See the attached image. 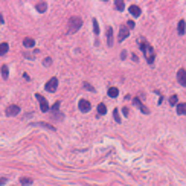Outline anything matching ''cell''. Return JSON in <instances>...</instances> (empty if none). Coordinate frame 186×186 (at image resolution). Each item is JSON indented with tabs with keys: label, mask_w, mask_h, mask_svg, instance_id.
<instances>
[{
	"label": "cell",
	"mask_w": 186,
	"mask_h": 186,
	"mask_svg": "<svg viewBox=\"0 0 186 186\" xmlns=\"http://www.w3.org/2000/svg\"><path fill=\"white\" fill-rule=\"evenodd\" d=\"M128 28H127V26H122V28L119 29V37H118V40L119 41H124V40H125L127 37H128Z\"/></svg>",
	"instance_id": "9"
},
{
	"label": "cell",
	"mask_w": 186,
	"mask_h": 186,
	"mask_svg": "<svg viewBox=\"0 0 186 186\" xmlns=\"http://www.w3.org/2000/svg\"><path fill=\"white\" fill-rule=\"evenodd\" d=\"M8 47H9V46H8V43H2V44H0V57L6 54V52H8Z\"/></svg>",
	"instance_id": "21"
},
{
	"label": "cell",
	"mask_w": 186,
	"mask_h": 186,
	"mask_svg": "<svg viewBox=\"0 0 186 186\" xmlns=\"http://www.w3.org/2000/svg\"><path fill=\"white\" fill-rule=\"evenodd\" d=\"M125 57H127V52H125V50H122V54H121V58H122V60H125Z\"/></svg>",
	"instance_id": "32"
},
{
	"label": "cell",
	"mask_w": 186,
	"mask_h": 186,
	"mask_svg": "<svg viewBox=\"0 0 186 186\" xmlns=\"http://www.w3.org/2000/svg\"><path fill=\"white\" fill-rule=\"evenodd\" d=\"M107 44L108 46H113V29L110 28H107Z\"/></svg>",
	"instance_id": "13"
},
{
	"label": "cell",
	"mask_w": 186,
	"mask_h": 186,
	"mask_svg": "<svg viewBox=\"0 0 186 186\" xmlns=\"http://www.w3.org/2000/svg\"><path fill=\"white\" fill-rule=\"evenodd\" d=\"M127 28H128V31H130V29H133V28H134V22H131V20H130V22H127Z\"/></svg>",
	"instance_id": "28"
},
{
	"label": "cell",
	"mask_w": 186,
	"mask_h": 186,
	"mask_svg": "<svg viewBox=\"0 0 186 186\" xmlns=\"http://www.w3.org/2000/svg\"><path fill=\"white\" fill-rule=\"evenodd\" d=\"M32 125H40V127H44V128H47V130L55 131V127L50 125V124H46V122H32Z\"/></svg>",
	"instance_id": "14"
},
{
	"label": "cell",
	"mask_w": 186,
	"mask_h": 186,
	"mask_svg": "<svg viewBox=\"0 0 186 186\" xmlns=\"http://www.w3.org/2000/svg\"><path fill=\"white\" fill-rule=\"evenodd\" d=\"M113 118H114V121H116V122H121V116H119V110L118 108L113 111Z\"/></svg>",
	"instance_id": "25"
},
{
	"label": "cell",
	"mask_w": 186,
	"mask_h": 186,
	"mask_svg": "<svg viewBox=\"0 0 186 186\" xmlns=\"http://www.w3.org/2000/svg\"><path fill=\"white\" fill-rule=\"evenodd\" d=\"M35 98H37V101L40 102V110H41L43 113H47V111H49V104H47L46 98H43L41 95H35Z\"/></svg>",
	"instance_id": "5"
},
{
	"label": "cell",
	"mask_w": 186,
	"mask_h": 186,
	"mask_svg": "<svg viewBox=\"0 0 186 186\" xmlns=\"http://www.w3.org/2000/svg\"><path fill=\"white\" fill-rule=\"evenodd\" d=\"M133 102H134L136 107H139V108H140V111H142V113H145V114H148V113H149V110L145 107V105H144L142 102H140V99H139V98H134V99H133Z\"/></svg>",
	"instance_id": "10"
},
{
	"label": "cell",
	"mask_w": 186,
	"mask_h": 186,
	"mask_svg": "<svg viewBox=\"0 0 186 186\" xmlns=\"http://www.w3.org/2000/svg\"><path fill=\"white\" fill-rule=\"evenodd\" d=\"M139 43H140V49H142L144 55H145V58L148 61V64H153L154 63V50H153V47L149 46L147 41H139Z\"/></svg>",
	"instance_id": "1"
},
{
	"label": "cell",
	"mask_w": 186,
	"mask_h": 186,
	"mask_svg": "<svg viewBox=\"0 0 186 186\" xmlns=\"http://www.w3.org/2000/svg\"><path fill=\"white\" fill-rule=\"evenodd\" d=\"M131 60H133V61H137V55L133 54V55H131Z\"/></svg>",
	"instance_id": "33"
},
{
	"label": "cell",
	"mask_w": 186,
	"mask_h": 186,
	"mask_svg": "<svg viewBox=\"0 0 186 186\" xmlns=\"http://www.w3.org/2000/svg\"><path fill=\"white\" fill-rule=\"evenodd\" d=\"M20 183H22L23 186H29V185L34 183V180L31 179V177H22V179H20Z\"/></svg>",
	"instance_id": "19"
},
{
	"label": "cell",
	"mask_w": 186,
	"mask_h": 186,
	"mask_svg": "<svg viewBox=\"0 0 186 186\" xmlns=\"http://www.w3.org/2000/svg\"><path fill=\"white\" fill-rule=\"evenodd\" d=\"M8 76H9V73H8V66L3 64L2 66V78L3 79H8Z\"/></svg>",
	"instance_id": "22"
},
{
	"label": "cell",
	"mask_w": 186,
	"mask_h": 186,
	"mask_svg": "<svg viewBox=\"0 0 186 186\" xmlns=\"http://www.w3.org/2000/svg\"><path fill=\"white\" fill-rule=\"evenodd\" d=\"M19 113H20V107H19V105H9V107L6 108V114H8V116H17Z\"/></svg>",
	"instance_id": "8"
},
{
	"label": "cell",
	"mask_w": 186,
	"mask_h": 186,
	"mask_svg": "<svg viewBox=\"0 0 186 186\" xmlns=\"http://www.w3.org/2000/svg\"><path fill=\"white\" fill-rule=\"evenodd\" d=\"M128 11H130L131 15H134V17H139L140 12H142V11H140V8H139L137 5H131V6L128 8Z\"/></svg>",
	"instance_id": "11"
},
{
	"label": "cell",
	"mask_w": 186,
	"mask_h": 186,
	"mask_svg": "<svg viewBox=\"0 0 186 186\" xmlns=\"http://www.w3.org/2000/svg\"><path fill=\"white\" fill-rule=\"evenodd\" d=\"M177 99H179V98H177V95H172L171 98H169V104L171 105H177Z\"/></svg>",
	"instance_id": "26"
},
{
	"label": "cell",
	"mask_w": 186,
	"mask_h": 186,
	"mask_svg": "<svg viewBox=\"0 0 186 186\" xmlns=\"http://www.w3.org/2000/svg\"><path fill=\"white\" fill-rule=\"evenodd\" d=\"M81 26H83V20L79 19V17H70L67 32H69V34H75L79 28H81Z\"/></svg>",
	"instance_id": "2"
},
{
	"label": "cell",
	"mask_w": 186,
	"mask_h": 186,
	"mask_svg": "<svg viewBox=\"0 0 186 186\" xmlns=\"http://www.w3.org/2000/svg\"><path fill=\"white\" fill-rule=\"evenodd\" d=\"M58 108H60V101H57V102H55V104L49 108V111L52 113V116H50V118L54 119V121H61V119L64 118V116H63V113H61Z\"/></svg>",
	"instance_id": "3"
},
{
	"label": "cell",
	"mask_w": 186,
	"mask_h": 186,
	"mask_svg": "<svg viewBox=\"0 0 186 186\" xmlns=\"http://www.w3.org/2000/svg\"><path fill=\"white\" fill-rule=\"evenodd\" d=\"M122 113L125 114V116H128V108H127V107H124V108H122Z\"/></svg>",
	"instance_id": "31"
},
{
	"label": "cell",
	"mask_w": 186,
	"mask_h": 186,
	"mask_svg": "<svg viewBox=\"0 0 186 186\" xmlns=\"http://www.w3.org/2000/svg\"><path fill=\"white\" fill-rule=\"evenodd\" d=\"M37 11L38 12H46V9H47V3L46 2H40V3H37Z\"/></svg>",
	"instance_id": "16"
},
{
	"label": "cell",
	"mask_w": 186,
	"mask_h": 186,
	"mask_svg": "<svg viewBox=\"0 0 186 186\" xmlns=\"http://www.w3.org/2000/svg\"><path fill=\"white\" fill-rule=\"evenodd\" d=\"M43 64L46 66V67L50 66V64H52V60H50V58H44V60H43Z\"/></svg>",
	"instance_id": "27"
},
{
	"label": "cell",
	"mask_w": 186,
	"mask_h": 186,
	"mask_svg": "<svg viewBox=\"0 0 186 186\" xmlns=\"http://www.w3.org/2000/svg\"><path fill=\"white\" fill-rule=\"evenodd\" d=\"M177 81H179L180 85L186 87V70L185 69H180L179 72H177Z\"/></svg>",
	"instance_id": "6"
},
{
	"label": "cell",
	"mask_w": 186,
	"mask_h": 186,
	"mask_svg": "<svg viewBox=\"0 0 186 186\" xmlns=\"http://www.w3.org/2000/svg\"><path fill=\"white\" fill-rule=\"evenodd\" d=\"M3 22H5V20H3V15L0 14V24H3Z\"/></svg>",
	"instance_id": "34"
},
{
	"label": "cell",
	"mask_w": 186,
	"mask_h": 186,
	"mask_svg": "<svg viewBox=\"0 0 186 186\" xmlns=\"http://www.w3.org/2000/svg\"><path fill=\"white\" fill-rule=\"evenodd\" d=\"M84 87L87 88V90H90V92H95V88H93L90 84H88V83H84Z\"/></svg>",
	"instance_id": "29"
},
{
	"label": "cell",
	"mask_w": 186,
	"mask_h": 186,
	"mask_svg": "<svg viewBox=\"0 0 186 186\" xmlns=\"http://www.w3.org/2000/svg\"><path fill=\"white\" fill-rule=\"evenodd\" d=\"M78 107H79V110H81V111H88V110H90L92 108V105H90V102H88L87 99H81V101H79L78 102Z\"/></svg>",
	"instance_id": "7"
},
{
	"label": "cell",
	"mask_w": 186,
	"mask_h": 186,
	"mask_svg": "<svg viewBox=\"0 0 186 186\" xmlns=\"http://www.w3.org/2000/svg\"><path fill=\"white\" fill-rule=\"evenodd\" d=\"M93 32L96 35L99 34V24H98V20H96V19H93Z\"/></svg>",
	"instance_id": "24"
},
{
	"label": "cell",
	"mask_w": 186,
	"mask_h": 186,
	"mask_svg": "<svg viewBox=\"0 0 186 186\" xmlns=\"http://www.w3.org/2000/svg\"><path fill=\"white\" fill-rule=\"evenodd\" d=\"M57 87H58V79L54 76V78H50L49 81L46 83V87H44V88H46L47 92L54 93V92H57Z\"/></svg>",
	"instance_id": "4"
},
{
	"label": "cell",
	"mask_w": 186,
	"mask_h": 186,
	"mask_svg": "<svg viewBox=\"0 0 186 186\" xmlns=\"http://www.w3.org/2000/svg\"><path fill=\"white\" fill-rule=\"evenodd\" d=\"M98 113H99V114H105V113H107V107H105V104L101 102V104L98 105Z\"/></svg>",
	"instance_id": "23"
},
{
	"label": "cell",
	"mask_w": 186,
	"mask_h": 186,
	"mask_svg": "<svg viewBox=\"0 0 186 186\" xmlns=\"http://www.w3.org/2000/svg\"><path fill=\"white\" fill-rule=\"evenodd\" d=\"M8 182V179H6V177H0V186H2V185H5Z\"/></svg>",
	"instance_id": "30"
},
{
	"label": "cell",
	"mask_w": 186,
	"mask_h": 186,
	"mask_svg": "<svg viewBox=\"0 0 186 186\" xmlns=\"http://www.w3.org/2000/svg\"><path fill=\"white\" fill-rule=\"evenodd\" d=\"M185 29H186V23H185V20H180L179 24H177V32H179V35H185Z\"/></svg>",
	"instance_id": "12"
},
{
	"label": "cell",
	"mask_w": 186,
	"mask_h": 186,
	"mask_svg": "<svg viewBox=\"0 0 186 186\" xmlns=\"http://www.w3.org/2000/svg\"><path fill=\"white\" fill-rule=\"evenodd\" d=\"M114 8H116L118 11H124V8H125L124 0H116V2H114Z\"/></svg>",
	"instance_id": "20"
},
{
	"label": "cell",
	"mask_w": 186,
	"mask_h": 186,
	"mask_svg": "<svg viewBox=\"0 0 186 186\" xmlns=\"http://www.w3.org/2000/svg\"><path fill=\"white\" fill-rule=\"evenodd\" d=\"M118 95H119V90L116 87H110L108 88V96L110 98H118Z\"/></svg>",
	"instance_id": "18"
},
{
	"label": "cell",
	"mask_w": 186,
	"mask_h": 186,
	"mask_svg": "<svg viewBox=\"0 0 186 186\" xmlns=\"http://www.w3.org/2000/svg\"><path fill=\"white\" fill-rule=\"evenodd\" d=\"M177 113L179 114H186V102L177 104Z\"/></svg>",
	"instance_id": "15"
},
{
	"label": "cell",
	"mask_w": 186,
	"mask_h": 186,
	"mask_svg": "<svg viewBox=\"0 0 186 186\" xmlns=\"http://www.w3.org/2000/svg\"><path fill=\"white\" fill-rule=\"evenodd\" d=\"M23 44H24V47H34V46H35V40L28 37V38L23 40Z\"/></svg>",
	"instance_id": "17"
}]
</instances>
